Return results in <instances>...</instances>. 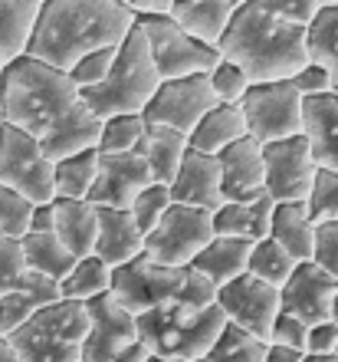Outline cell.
Masks as SVG:
<instances>
[{"instance_id": "680465c9", "label": "cell", "mask_w": 338, "mask_h": 362, "mask_svg": "<svg viewBox=\"0 0 338 362\" xmlns=\"http://www.w3.org/2000/svg\"><path fill=\"white\" fill-rule=\"evenodd\" d=\"M335 356H338V343H335Z\"/></svg>"}, {"instance_id": "6f0895ef", "label": "cell", "mask_w": 338, "mask_h": 362, "mask_svg": "<svg viewBox=\"0 0 338 362\" xmlns=\"http://www.w3.org/2000/svg\"><path fill=\"white\" fill-rule=\"evenodd\" d=\"M234 4H236V7H240V4H243V0H234Z\"/></svg>"}, {"instance_id": "8992f818", "label": "cell", "mask_w": 338, "mask_h": 362, "mask_svg": "<svg viewBox=\"0 0 338 362\" xmlns=\"http://www.w3.org/2000/svg\"><path fill=\"white\" fill-rule=\"evenodd\" d=\"M224 323L227 320L217 303L210 306L168 303L135 316L138 339L148 349V356L171 359V362L204 359L207 349L214 346L217 333L224 329Z\"/></svg>"}, {"instance_id": "3957f363", "label": "cell", "mask_w": 338, "mask_h": 362, "mask_svg": "<svg viewBox=\"0 0 338 362\" xmlns=\"http://www.w3.org/2000/svg\"><path fill=\"white\" fill-rule=\"evenodd\" d=\"M135 20L125 0H43L27 57L69 73L85 53L119 47Z\"/></svg>"}, {"instance_id": "6da1fadb", "label": "cell", "mask_w": 338, "mask_h": 362, "mask_svg": "<svg viewBox=\"0 0 338 362\" xmlns=\"http://www.w3.org/2000/svg\"><path fill=\"white\" fill-rule=\"evenodd\" d=\"M0 119L33 135L49 162L95 148L102 125V119L85 109L76 83L63 69L27 53L0 66Z\"/></svg>"}, {"instance_id": "d6986e66", "label": "cell", "mask_w": 338, "mask_h": 362, "mask_svg": "<svg viewBox=\"0 0 338 362\" xmlns=\"http://www.w3.org/2000/svg\"><path fill=\"white\" fill-rule=\"evenodd\" d=\"M168 191H171V201H174V204H188V208H200V211H207V214H214V211L224 204L217 158L188 148L178 175L171 178Z\"/></svg>"}, {"instance_id": "bcb514c9", "label": "cell", "mask_w": 338, "mask_h": 362, "mask_svg": "<svg viewBox=\"0 0 338 362\" xmlns=\"http://www.w3.org/2000/svg\"><path fill=\"white\" fill-rule=\"evenodd\" d=\"M289 83H292V89L306 99V95H325V93H332V79H329V73L319 66V63H306V66L296 73V76H289Z\"/></svg>"}, {"instance_id": "7a4b0ae2", "label": "cell", "mask_w": 338, "mask_h": 362, "mask_svg": "<svg viewBox=\"0 0 338 362\" xmlns=\"http://www.w3.org/2000/svg\"><path fill=\"white\" fill-rule=\"evenodd\" d=\"M315 10V0H243L217 40V53L236 63L250 83L289 79L309 63L306 40Z\"/></svg>"}, {"instance_id": "9f6ffc18", "label": "cell", "mask_w": 338, "mask_h": 362, "mask_svg": "<svg viewBox=\"0 0 338 362\" xmlns=\"http://www.w3.org/2000/svg\"><path fill=\"white\" fill-rule=\"evenodd\" d=\"M145 362H171V359H158V356H148Z\"/></svg>"}, {"instance_id": "5bb4252c", "label": "cell", "mask_w": 338, "mask_h": 362, "mask_svg": "<svg viewBox=\"0 0 338 362\" xmlns=\"http://www.w3.org/2000/svg\"><path fill=\"white\" fill-rule=\"evenodd\" d=\"M214 303L220 306L227 323L253 333L256 339H270L272 320L279 316V290H272L270 284L250 274H240L230 284L217 286Z\"/></svg>"}, {"instance_id": "e575fe53", "label": "cell", "mask_w": 338, "mask_h": 362, "mask_svg": "<svg viewBox=\"0 0 338 362\" xmlns=\"http://www.w3.org/2000/svg\"><path fill=\"white\" fill-rule=\"evenodd\" d=\"M266 356V339H256L253 333H246L234 323H224V329L217 333L214 346L207 349V362H263Z\"/></svg>"}, {"instance_id": "52a82bcc", "label": "cell", "mask_w": 338, "mask_h": 362, "mask_svg": "<svg viewBox=\"0 0 338 362\" xmlns=\"http://www.w3.org/2000/svg\"><path fill=\"white\" fill-rule=\"evenodd\" d=\"M89 333V313L79 300L43 306L4 339L20 362H83V343Z\"/></svg>"}, {"instance_id": "7c38bea8", "label": "cell", "mask_w": 338, "mask_h": 362, "mask_svg": "<svg viewBox=\"0 0 338 362\" xmlns=\"http://www.w3.org/2000/svg\"><path fill=\"white\" fill-rule=\"evenodd\" d=\"M0 185L17 191L33 208L53 201V162L33 135L0 125Z\"/></svg>"}, {"instance_id": "91938a15", "label": "cell", "mask_w": 338, "mask_h": 362, "mask_svg": "<svg viewBox=\"0 0 338 362\" xmlns=\"http://www.w3.org/2000/svg\"><path fill=\"white\" fill-rule=\"evenodd\" d=\"M194 362H207V359H194Z\"/></svg>"}, {"instance_id": "b9f144b4", "label": "cell", "mask_w": 338, "mask_h": 362, "mask_svg": "<svg viewBox=\"0 0 338 362\" xmlns=\"http://www.w3.org/2000/svg\"><path fill=\"white\" fill-rule=\"evenodd\" d=\"M112 59H115V47H105V49H92L85 53L83 59H76L73 69L66 76L76 83V89H89V86H99L105 79V73L112 69Z\"/></svg>"}, {"instance_id": "f5cc1de1", "label": "cell", "mask_w": 338, "mask_h": 362, "mask_svg": "<svg viewBox=\"0 0 338 362\" xmlns=\"http://www.w3.org/2000/svg\"><path fill=\"white\" fill-rule=\"evenodd\" d=\"M302 362H338V356H335V353H325V356H306Z\"/></svg>"}, {"instance_id": "f907efd6", "label": "cell", "mask_w": 338, "mask_h": 362, "mask_svg": "<svg viewBox=\"0 0 338 362\" xmlns=\"http://www.w3.org/2000/svg\"><path fill=\"white\" fill-rule=\"evenodd\" d=\"M30 230H53V208L49 204H37L33 214H30Z\"/></svg>"}, {"instance_id": "f546056e", "label": "cell", "mask_w": 338, "mask_h": 362, "mask_svg": "<svg viewBox=\"0 0 338 362\" xmlns=\"http://www.w3.org/2000/svg\"><path fill=\"white\" fill-rule=\"evenodd\" d=\"M20 250H23V264H27V270L49 276V280H56V284L76 264V257L59 244L53 230H43V234H40V230H27V234L20 238Z\"/></svg>"}, {"instance_id": "1f68e13d", "label": "cell", "mask_w": 338, "mask_h": 362, "mask_svg": "<svg viewBox=\"0 0 338 362\" xmlns=\"http://www.w3.org/2000/svg\"><path fill=\"white\" fill-rule=\"evenodd\" d=\"M309 59L319 63L332 79V93H338V4L335 7H319L312 17L309 40H306Z\"/></svg>"}, {"instance_id": "ab89813d", "label": "cell", "mask_w": 338, "mask_h": 362, "mask_svg": "<svg viewBox=\"0 0 338 362\" xmlns=\"http://www.w3.org/2000/svg\"><path fill=\"white\" fill-rule=\"evenodd\" d=\"M210 228H214L217 238L256 240L253 218H250V204H246V201H224V204L210 214Z\"/></svg>"}, {"instance_id": "836d02e7", "label": "cell", "mask_w": 338, "mask_h": 362, "mask_svg": "<svg viewBox=\"0 0 338 362\" xmlns=\"http://www.w3.org/2000/svg\"><path fill=\"white\" fill-rule=\"evenodd\" d=\"M292 270H296V260H292L272 238L253 240V247H250V260H246V274L250 276L270 284L272 290H279V286L289 280Z\"/></svg>"}, {"instance_id": "f1b7e54d", "label": "cell", "mask_w": 338, "mask_h": 362, "mask_svg": "<svg viewBox=\"0 0 338 362\" xmlns=\"http://www.w3.org/2000/svg\"><path fill=\"white\" fill-rule=\"evenodd\" d=\"M37 0H0V66L27 53V43L37 27Z\"/></svg>"}, {"instance_id": "8d00e7d4", "label": "cell", "mask_w": 338, "mask_h": 362, "mask_svg": "<svg viewBox=\"0 0 338 362\" xmlns=\"http://www.w3.org/2000/svg\"><path fill=\"white\" fill-rule=\"evenodd\" d=\"M306 211H309L312 224L338 221V172H332V168H315L309 198H306Z\"/></svg>"}, {"instance_id": "4dcf8cb0", "label": "cell", "mask_w": 338, "mask_h": 362, "mask_svg": "<svg viewBox=\"0 0 338 362\" xmlns=\"http://www.w3.org/2000/svg\"><path fill=\"white\" fill-rule=\"evenodd\" d=\"M99 172V152L85 148L53 162V198H69V201H85L89 188Z\"/></svg>"}, {"instance_id": "ffe728a7", "label": "cell", "mask_w": 338, "mask_h": 362, "mask_svg": "<svg viewBox=\"0 0 338 362\" xmlns=\"http://www.w3.org/2000/svg\"><path fill=\"white\" fill-rule=\"evenodd\" d=\"M302 135L315 168L338 172V93L302 99Z\"/></svg>"}, {"instance_id": "603a6c76", "label": "cell", "mask_w": 338, "mask_h": 362, "mask_svg": "<svg viewBox=\"0 0 338 362\" xmlns=\"http://www.w3.org/2000/svg\"><path fill=\"white\" fill-rule=\"evenodd\" d=\"M49 208H53V234H56V240L76 260L89 257L95 244V230H99V211L89 201H69V198H53Z\"/></svg>"}, {"instance_id": "9c48e42d", "label": "cell", "mask_w": 338, "mask_h": 362, "mask_svg": "<svg viewBox=\"0 0 338 362\" xmlns=\"http://www.w3.org/2000/svg\"><path fill=\"white\" fill-rule=\"evenodd\" d=\"M89 333L83 343V362H145L148 349L138 339L135 316L115 303L112 293L92 296L85 303Z\"/></svg>"}, {"instance_id": "ba28073f", "label": "cell", "mask_w": 338, "mask_h": 362, "mask_svg": "<svg viewBox=\"0 0 338 362\" xmlns=\"http://www.w3.org/2000/svg\"><path fill=\"white\" fill-rule=\"evenodd\" d=\"M138 30L148 40L151 59L161 79H184V76H200L220 63L217 47H207L198 37H191L188 30H181L168 13H151V17L135 20Z\"/></svg>"}, {"instance_id": "94428289", "label": "cell", "mask_w": 338, "mask_h": 362, "mask_svg": "<svg viewBox=\"0 0 338 362\" xmlns=\"http://www.w3.org/2000/svg\"><path fill=\"white\" fill-rule=\"evenodd\" d=\"M37 4H43V0H37Z\"/></svg>"}, {"instance_id": "7bdbcfd3", "label": "cell", "mask_w": 338, "mask_h": 362, "mask_svg": "<svg viewBox=\"0 0 338 362\" xmlns=\"http://www.w3.org/2000/svg\"><path fill=\"white\" fill-rule=\"evenodd\" d=\"M312 264L338 280V221L315 224V234H312Z\"/></svg>"}, {"instance_id": "83f0119b", "label": "cell", "mask_w": 338, "mask_h": 362, "mask_svg": "<svg viewBox=\"0 0 338 362\" xmlns=\"http://www.w3.org/2000/svg\"><path fill=\"white\" fill-rule=\"evenodd\" d=\"M243 135H246V122H243L240 105L217 103L214 109L194 125V132L188 135V148L191 152H200V155H217V152H224L227 145H234L236 139H243Z\"/></svg>"}, {"instance_id": "d6a6232c", "label": "cell", "mask_w": 338, "mask_h": 362, "mask_svg": "<svg viewBox=\"0 0 338 362\" xmlns=\"http://www.w3.org/2000/svg\"><path fill=\"white\" fill-rule=\"evenodd\" d=\"M112 286V267H105L102 260L89 254V257H79L69 267V274L59 280V296L63 300H79V303H89L92 296L109 293Z\"/></svg>"}, {"instance_id": "60d3db41", "label": "cell", "mask_w": 338, "mask_h": 362, "mask_svg": "<svg viewBox=\"0 0 338 362\" xmlns=\"http://www.w3.org/2000/svg\"><path fill=\"white\" fill-rule=\"evenodd\" d=\"M30 214H33V204L27 198H20L17 191L0 185V230L20 240L30 230Z\"/></svg>"}, {"instance_id": "db71d44e", "label": "cell", "mask_w": 338, "mask_h": 362, "mask_svg": "<svg viewBox=\"0 0 338 362\" xmlns=\"http://www.w3.org/2000/svg\"><path fill=\"white\" fill-rule=\"evenodd\" d=\"M329 320H332V323L338 326V293L332 296V310H329Z\"/></svg>"}, {"instance_id": "d4e9b609", "label": "cell", "mask_w": 338, "mask_h": 362, "mask_svg": "<svg viewBox=\"0 0 338 362\" xmlns=\"http://www.w3.org/2000/svg\"><path fill=\"white\" fill-rule=\"evenodd\" d=\"M234 10H236L234 0H174L168 17L181 30H188L191 37H198L200 43L217 47V40L224 37Z\"/></svg>"}, {"instance_id": "c3c4849f", "label": "cell", "mask_w": 338, "mask_h": 362, "mask_svg": "<svg viewBox=\"0 0 338 362\" xmlns=\"http://www.w3.org/2000/svg\"><path fill=\"white\" fill-rule=\"evenodd\" d=\"M135 17H151V13H171L174 0H128Z\"/></svg>"}, {"instance_id": "277c9868", "label": "cell", "mask_w": 338, "mask_h": 362, "mask_svg": "<svg viewBox=\"0 0 338 362\" xmlns=\"http://www.w3.org/2000/svg\"><path fill=\"white\" fill-rule=\"evenodd\" d=\"M109 293L115 296L119 306H125L132 316H138L168 303L210 306L217 286L207 276H200L194 267H161V264H151L141 254V257L112 270Z\"/></svg>"}, {"instance_id": "f35d334b", "label": "cell", "mask_w": 338, "mask_h": 362, "mask_svg": "<svg viewBox=\"0 0 338 362\" xmlns=\"http://www.w3.org/2000/svg\"><path fill=\"white\" fill-rule=\"evenodd\" d=\"M207 83H210L214 99L224 105H240V99H243L246 89H250V76H246L236 63H230V59H220V63L207 73Z\"/></svg>"}, {"instance_id": "4fadbf2b", "label": "cell", "mask_w": 338, "mask_h": 362, "mask_svg": "<svg viewBox=\"0 0 338 362\" xmlns=\"http://www.w3.org/2000/svg\"><path fill=\"white\" fill-rule=\"evenodd\" d=\"M217 105L207 73L184 79H161L148 105L141 109V119L148 125H168L181 135H191L194 125Z\"/></svg>"}, {"instance_id": "816d5d0a", "label": "cell", "mask_w": 338, "mask_h": 362, "mask_svg": "<svg viewBox=\"0 0 338 362\" xmlns=\"http://www.w3.org/2000/svg\"><path fill=\"white\" fill-rule=\"evenodd\" d=\"M0 362H20L17 356H13V349H10V343L0 336Z\"/></svg>"}, {"instance_id": "ee69618b", "label": "cell", "mask_w": 338, "mask_h": 362, "mask_svg": "<svg viewBox=\"0 0 338 362\" xmlns=\"http://www.w3.org/2000/svg\"><path fill=\"white\" fill-rule=\"evenodd\" d=\"M23 270H27V264H23L20 240L0 230V296L10 293V290L17 286V280L23 276Z\"/></svg>"}, {"instance_id": "11a10c76", "label": "cell", "mask_w": 338, "mask_h": 362, "mask_svg": "<svg viewBox=\"0 0 338 362\" xmlns=\"http://www.w3.org/2000/svg\"><path fill=\"white\" fill-rule=\"evenodd\" d=\"M315 4H319V7H335L338 0H315Z\"/></svg>"}, {"instance_id": "8fae6325", "label": "cell", "mask_w": 338, "mask_h": 362, "mask_svg": "<svg viewBox=\"0 0 338 362\" xmlns=\"http://www.w3.org/2000/svg\"><path fill=\"white\" fill-rule=\"evenodd\" d=\"M210 214L188 204H171L164 218L145 234V257L161 267H191V260L210 244Z\"/></svg>"}, {"instance_id": "be15d7a7", "label": "cell", "mask_w": 338, "mask_h": 362, "mask_svg": "<svg viewBox=\"0 0 338 362\" xmlns=\"http://www.w3.org/2000/svg\"><path fill=\"white\" fill-rule=\"evenodd\" d=\"M125 4H128V0H125Z\"/></svg>"}, {"instance_id": "681fc988", "label": "cell", "mask_w": 338, "mask_h": 362, "mask_svg": "<svg viewBox=\"0 0 338 362\" xmlns=\"http://www.w3.org/2000/svg\"><path fill=\"white\" fill-rule=\"evenodd\" d=\"M306 359V353H299V349H289V346H272L266 343V356L263 362H302Z\"/></svg>"}, {"instance_id": "ac0fdd59", "label": "cell", "mask_w": 338, "mask_h": 362, "mask_svg": "<svg viewBox=\"0 0 338 362\" xmlns=\"http://www.w3.org/2000/svg\"><path fill=\"white\" fill-rule=\"evenodd\" d=\"M220 194L224 201H253L263 194V145L243 135L224 152H217Z\"/></svg>"}, {"instance_id": "e0dca14e", "label": "cell", "mask_w": 338, "mask_h": 362, "mask_svg": "<svg viewBox=\"0 0 338 362\" xmlns=\"http://www.w3.org/2000/svg\"><path fill=\"white\" fill-rule=\"evenodd\" d=\"M335 293H338L335 276L315 267L312 260H302V264H296L289 280L279 286V313L296 316L306 326L322 323V320H329L332 296Z\"/></svg>"}, {"instance_id": "2e32d148", "label": "cell", "mask_w": 338, "mask_h": 362, "mask_svg": "<svg viewBox=\"0 0 338 362\" xmlns=\"http://www.w3.org/2000/svg\"><path fill=\"white\" fill-rule=\"evenodd\" d=\"M151 185V172L138 152L125 155H99V172L89 188V204L92 208H115L128 211L132 201Z\"/></svg>"}, {"instance_id": "d590c367", "label": "cell", "mask_w": 338, "mask_h": 362, "mask_svg": "<svg viewBox=\"0 0 338 362\" xmlns=\"http://www.w3.org/2000/svg\"><path fill=\"white\" fill-rule=\"evenodd\" d=\"M141 132H145V119H141V115H109V119H102V125H99L95 152L99 155L135 152Z\"/></svg>"}, {"instance_id": "9a60e30c", "label": "cell", "mask_w": 338, "mask_h": 362, "mask_svg": "<svg viewBox=\"0 0 338 362\" xmlns=\"http://www.w3.org/2000/svg\"><path fill=\"white\" fill-rule=\"evenodd\" d=\"M312 175H315V162L306 135L263 145V191L272 201H306Z\"/></svg>"}, {"instance_id": "7402d4cb", "label": "cell", "mask_w": 338, "mask_h": 362, "mask_svg": "<svg viewBox=\"0 0 338 362\" xmlns=\"http://www.w3.org/2000/svg\"><path fill=\"white\" fill-rule=\"evenodd\" d=\"M59 300V284L49 280L43 274L23 270V276L17 280V286L10 293L0 296V336L13 333L20 323H27L30 316L43 310V306Z\"/></svg>"}, {"instance_id": "484cf974", "label": "cell", "mask_w": 338, "mask_h": 362, "mask_svg": "<svg viewBox=\"0 0 338 362\" xmlns=\"http://www.w3.org/2000/svg\"><path fill=\"white\" fill-rule=\"evenodd\" d=\"M312 234H315V224H312L309 211H306V201H276L270 221V238L296 264L312 260Z\"/></svg>"}, {"instance_id": "cb8c5ba5", "label": "cell", "mask_w": 338, "mask_h": 362, "mask_svg": "<svg viewBox=\"0 0 338 362\" xmlns=\"http://www.w3.org/2000/svg\"><path fill=\"white\" fill-rule=\"evenodd\" d=\"M135 152L145 158V165H148V172H151V181L171 185V178L178 175L181 162H184V152H188V135L174 132L168 125L145 122V132H141Z\"/></svg>"}, {"instance_id": "74e56055", "label": "cell", "mask_w": 338, "mask_h": 362, "mask_svg": "<svg viewBox=\"0 0 338 362\" xmlns=\"http://www.w3.org/2000/svg\"><path fill=\"white\" fill-rule=\"evenodd\" d=\"M174 201H171V191L168 185H158V181H151L148 188L141 191L138 198L132 201V208H128V214H132L135 228L141 230V234H148L155 224H158L161 218H164V211L171 208Z\"/></svg>"}, {"instance_id": "5b68a950", "label": "cell", "mask_w": 338, "mask_h": 362, "mask_svg": "<svg viewBox=\"0 0 338 362\" xmlns=\"http://www.w3.org/2000/svg\"><path fill=\"white\" fill-rule=\"evenodd\" d=\"M161 76L151 59L148 40L135 23L128 30V37L115 47L112 69L105 73V79L99 86L79 89L85 109L95 119H109V115H141V109L148 105V99L155 95Z\"/></svg>"}, {"instance_id": "4316f807", "label": "cell", "mask_w": 338, "mask_h": 362, "mask_svg": "<svg viewBox=\"0 0 338 362\" xmlns=\"http://www.w3.org/2000/svg\"><path fill=\"white\" fill-rule=\"evenodd\" d=\"M250 247L253 240H240V238H210L204 250L191 260V267L200 276H207L214 286H224L230 280H236L240 274H246V260H250Z\"/></svg>"}, {"instance_id": "7dc6e473", "label": "cell", "mask_w": 338, "mask_h": 362, "mask_svg": "<svg viewBox=\"0 0 338 362\" xmlns=\"http://www.w3.org/2000/svg\"><path fill=\"white\" fill-rule=\"evenodd\" d=\"M338 343V326L332 320H322V323H312L309 333H306V356H325L335 353Z\"/></svg>"}, {"instance_id": "6125c7cd", "label": "cell", "mask_w": 338, "mask_h": 362, "mask_svg": "<svg viewBox=\"0 0 338 362\" xmlns=\"http://www.w3.org/2000/svg\"><path fill=\"white\" fill-rule=\"evenodd\" d=\"M0 125H4V119H0Z\"/></svg>"}, {"instance_id": "f6af8a7d", "label": "cell", "mask_w": 338, "mask_h": 362, "mask_svg": "<svg viewBox=\"0 0 338 362\" xmlns=\"http://www.w3.org/2000/svg\"><path fill=\"white\" fill-rule=\"evenodd\" d=\"M306 333H309V326L302 323V320H296V316H289V313H279L272 320V329H270V339H266V343L289 346V349L306 353Z\"/></svg>"}, {"instance_id": "30bf717a", "label": "cell", "mask_w": 338, "mask_h": 362, "mask_svg": "<svg viewBox=\"0 0 338 362\" xmlns=\"http://www.w3.org/2000/svg\"><path fill=\"white\" fill-rule=\"evenodd\" d=\"M240 112L246 122V135L260 145L302 135V95L292 89L289 79L272 83H250L240 99Z\"/></svg>"}, {"instance_id": "44dd1931", "label": "cell", "mask_w": 338, "mask_h": 362, "mask_svg": "<svg viewBox=\"0 0 338 362\" xmlns=\"http://www.w3.org/2000/svg\"><path fill=\"white\" fill-rule=\"evenodd\" d=\"M95 211H99V230H95V244H92L95 257L112 270L141 257L145 234L135 228L132 214L128 211H115V208H95Z\"/></svg>"}]
</instances>
